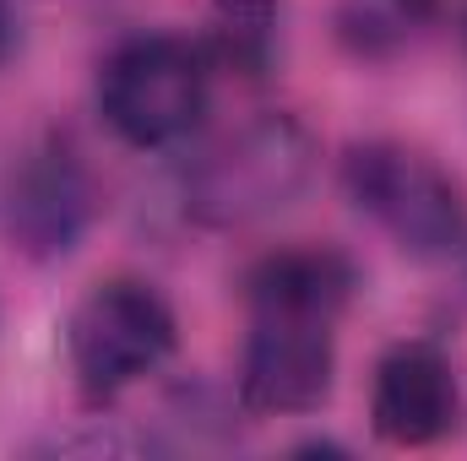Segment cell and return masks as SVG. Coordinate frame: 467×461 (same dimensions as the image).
Returning <instances> with one entry per match:
<instances>
[{
    "label": "cell",
    "mask_w": 467,
    "mask_h": 461,
    "mask_svg": "<svg viewBox=\"0 0 467 461\" xmlns=\"http://www.w3.org/2000/svg\"><path fill=\"white\" fill-rule=\"evenodd\" d=\"M250 332L239 353V402L250 413H310L337 374V326L353 299V266L337 250H277L250 282Z\"/></svg>",
    "instance_id": "cell-1"
},
{
    "label": "cell",
    "mask_w": 467,
    "mask_h": 461,
    "mask_svg": "<svg viewBox=\"0 0 467 461\" xmlns=\"http://www.w3.org/2000/svg\"><path fill=\"white\" fill-rule=\"evenodd\" d=\"M348 201L413 261H451L467 244V196L424 147L375 136L343 158Z\"/></svg>",
    "instance_id": "cell-2"
},
{
    "label": "cell",
    "mask_w": 467,
    "mask_h": 461,
    "mask_svg": "<svg viewBox=\"0 0 467 461\" xmlns=\"http://www.w3.org/2000/svg\"><path fill=\"white\" fill-rule=\"evenodd\" d=\"M207 49L180 33H136L99 71V115L136 152L185 141L207 115Z\"/></svg>",
    "instance_id": "cell-3"
},
{
    "label": "cell",
    "mask_w": 467,
    "mask_h": 461,
    "mask_svg": "<svg viewBox=\"0 0 467 461\" xmlns=\"http://www.w3.org/2000/svg\"><path fill=\"white\" fill-rule=\"evenodd\" d=\"M316 147L288 115H261L213 141L185 174V212L207 229H244L294 207L310 185Z\"/></svg>",
    "instance_id": "cell-4"
},
{
    "label": "cell",
    "mask_w": 467,
    "mask_h": 461,
    "mask_svg": "<svg viewBox=\"0 0 467 461\" xmlns=\"http://www.w3.org/2000/svg\"><path fill=\"white\" fill-rule=\"evenodd\" d=\"M174 343H180V326H174L169 299L136 277H109L88 288L66 321L71 374L93 402H109L119 391H130L136 380L158 374Z\"/></svg>",
    "instance_id": "cell-5"
},
{
    "label": "cell",
    "mask_w": 467,
    "mask_h": 461,
    "mask_svg": "<svg viewBox=\"0 0 467 461\" xmlns=\"http://www.w3.org/2000/svg\"><path fill=\"white\" fill-rule=\"evenodd\" d=\"M369 429L397 451H424L457 429V374L446 347L408 337L380 353L369 380Z\"/></svg>",
    "instance_id": "cell-6"
},
{
    "label": "cell",
    "mask_w": 467,
    "mask_h": 461,
    "mask_svg": "<svg viewBox=\"0 0 467 461\" xmlns=\"http://www.w3.org/2000/svg\"><path fill=\"white\" fill-rule=\"evenodd\" d=\"M88 223V179L66 147L33 152L11 196V229L33 255H66Z\"/></svg>",
    "instance_id": "cell-7"
},
{
    "label": "cell",
    "mask_w": 467,
    "mask_h": 461,
    "mask_svg": "<svg viewBox=\"0 0 467 461\" xmlns=\"http://www.w3.org/2000/svg\"><path fill=\"white\" fill-rule=\"evenodd\" d=\"M424 11H430V0H353L343 27H348V38L358 49H380L386 38L402 44L424 22Z\"/></svg>",
    "instance_id": "cell-8"
},
{
    "label": "cell",
    "mask_w": 467,
    "mask_h": 461,
    "mask_svg": "<svg viewBox=\"0 0 467 461\" xmlns=\"http://www.w3.org/2000/svg\"><path fill=\"white\" fill-rule=\"evenodd\" d=\"M218 22H223V49L239 66H261L272 49V0H218Z\"/></svg>",
    "instance_id": "cell-9"
},
{
    "label": "cell",
    "mask_w": 467,
    "mask_h": 461,
    "mask_svg": "<svg viewBox=\"0 0 467 461\" xmlns=\"http://www.w3.org/2000/svg\"><path fill=\"white\" fill-rule=\"evenodd\" d=\"M11 49H16V11L11 0H0V66L11 60Z\"/></svg>",
    "instance_id": "cell-10"
}]
</instances>
